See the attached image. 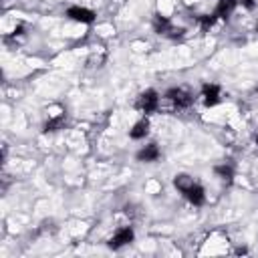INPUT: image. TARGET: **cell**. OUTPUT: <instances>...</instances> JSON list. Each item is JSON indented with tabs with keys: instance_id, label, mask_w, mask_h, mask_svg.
Returning <instances> with one entry per match:
<instances>
[{
	"instance_id": "6da1fadb",
	"label": "cell",
	"mask_w": 258,
	"mask_h": 258,
	"mask_svg": "<svg viewBox=\"0 0 258 258\" xmlns=\"http://www.w3.org/2000/svg\"><path fill=\"white\" fill-rule=\"evenodd\" d=\"M157 107H159V95H157L155 89H145V91L139 93V97L135 99V109H137L139 113L149 115V113L157 111Z\"/></svg>"
},
{
	"instance_id": "7a4b0ae2",
	"label": "cell",
	"mask_w": 258,
	"mask_h": 258,
	"mask_svg": "<svg viewBox=\"0 0 258 258\" xmlns=\"http://www.w3.org/2000/svg\"><path fill=\"white\" fill-rule=\"evenodd\" d=\"M165 99L175 107V109H187L191 103H194V95L183 89V87H173L165 93Z\"/></svg>"
},
{
	"instance_id": "3957f363",
	"label": "cell",
	"mask_w": 258,
	"mask_h": 258,
	"mask_svg": "<svg viewBox=\"0 0 258 258\" xmlns=\"http://www.w3.org/2000/svg\"><path fill=\"white\" fill-rule=\"evenodd\" d=\"M133 238H135L133 228H131V226H123V228H119V230L111 236V240H109V248H111V250H119V248L131 244Z\"/></svg>"
},
{
	"instance_id": "277c9868",
	"label": "cell",
	"mask_w": 258,
	"mask_h": 258,
	"mask_svg": "<svg viewBox=\"0 0 258 258\" xmlns=\"http://www.w3.org/2000/svg\"><path fill=\"white\" fill-rule=\"evenodd\" d=\"M153 30L157 34H165V36H171V38H177L181 34V30H175L171 20L167 16H163V14H155L153 16Z\"/></svg>"
},
{
	"instance_id": "5b68a950",
	"label": "cell",
	"mask_w": 258,
	"mask_h": 258,
	"mask_svg": "<svg viewBox=\"0 0 258 258\" xmlns=\"http://www.w3.org/2000/svg\"><path fill=\"white\" fill-rule=\"evenodd\" d=\"M67 16L71 20H75V22L91 24V22H95V16L97 14L93 10H89V8H85V6H71V8H67Z\"/></svg>"
},
{
	"instance_id": "8992f818",
	"label": "cell",
	"mask_w": 258,
	"mask_h": 258,
	"mask_svg": "<svg viewBox=\"0 0 258 258\" xmlns=\"http://www.w3.org/2000/svg\"><path fill=\"white\" fill-rule=\"evenodd\" d=\"M202 101H204L206 107H216V105L222 101V91H220V87L214 85V83H206V85L202 87Z\"/></svg>"
},
{
	"instance_id": "52a82bcc",
	"label": "cell",
	"mask_w": 258,
	"mask_h": 258,
	"mask_svg": "<svg viewBox=\"0 0 258 258\" xmlns=\"http://www.w3.org/2000/svg\"><path fill=\"white\" fill-rule=\"evenodd\" d=\"M183 198H185L191 206H204V202H206V189L202 187V183L194 181V183L183 191Z\"/></svg>"
},
{
	"instance_id": "ba28073f",
	"label": "cell",
	"mask_w": 258,
	"mask_h": 258,
	"mask_svg": "<svg viewBox=\"0 0 258 258\" xmlns=\"http://www.w3.org/2000/svg\"><path fill=\"white\" fill-rule=\"evenodd\" d=\"M159 155H161V151H159V147H157V143H147V145H143L139 151H137V161H143V163H153V161H157L159 159Z\"/></svg>"
},
{
	"instance_id": "9c48e42d",
	"label": "cell",
	"mask_w": 258,
	"mask_h": 258,
	"mask_svg": "<svg viewBox=\"0 0 258 258\" xmlns=\"http://www.w3.org/2000/svg\"><path fill=\"white\" fill-rule=\"evenodd\" d=\"M236 6H238V0H220L218 6H216V10H214V14L218 18H222V20H228L234 14Z\"/></svg>"
},
{
	"instance_id": "30bf717a",
	"label": "cell",
	"mask_w": 258,
	"mask_h": 258,
	"mask_svg": "<svg viewBox=\"0 0 258 258\" xmlns=\"http://www.w3.org/2000/svg\"><path fill=\"white\" fill-rule=\"evenodd\" d=\"M149 135V121L147 119H139L131 129H129V137L131 139H145Z\"/></svg>"
},
{
	"instance_id": "8fae6325",
	"label": "cell",
	"mask_w": 258,
	"mask_h": 258,
	"mask_svg": "<svg viewBox=\"0 0 258 258\" xmlns=\"http://www.w3.org/2000/svg\"><path fill=\"white\" fill-rule=\"evenodd\" d=\"M64 113H60V115H56V117H48V121L42 125V133H54V131H58V129H62L64 127Z\"/></svg>"
},
{
	"instance_id": "7c38bea8",
	"label": "cell",
	"mask_w": 258,
	"mask_h": 258,
	"mask_svg": "<svg viewBox=\"0 0 258 258\" xmlns=\"http://www.w3.org/2000/svg\"><path fill=\"white\" fill-rule=\"evenodd\" d=\"M214 173H216L222 181H226V183H230V181L234 179V167L228 165V163H224V165H216V167H214Z\"/></svg>"
},
{
	"instance_id": "4fadbf2b",
	"label": "cell",
	"mask_w": 258,
	"mask_h": 258,
	"mask_svg": "<svg viewBox=\"0 0 258 258\" xmlns=\"http://www.w3.org/2000/svg\"><path fill=\"white\" fill-rule=\"evenodd\" d=\"M194 181H196V179H194L191 175H187V173H177V175L173 177V185H175L181 194H183V191H185Z\"/></svg>"
},
{
	"instance_id": "5bb4252c",
	"label": "cell",
	"mask_w": 258,
	"mask_h": 258,
	"mask_svg": "<svg viewBox=\"0 0 258 258\" xmlns=\"http://www.w3.org/2000/svg\"><path fill=\"white\" fill-rule=\"evenodd\" d=\"M216 22H218V16H216V14H204V16L198 18V24H200V28H202L204 32H208L210 28H214Z\"/></svg>"
},
{
	"instance_id": "9a60e30c",
	"label": "cell",
	"mask_w": 258,
	"mask_h": 258,
	"mask_svg": "<svg viewBox=\"0 0 258 258\" xmlns=\"http://www.w3.org/2000/svg\"><path fill=\"white\" fill-rule=\"evenodd\" d=\"M238 4H242V6L248 8V10H252V8L256 6V0H238Z\"/></svg>"
},
{
	"instance_id": "2e32d148",
	"label": "cell",
	"mask_w": 258,
	"mask_h": 258,
	"mask_svg": "<svg viewBox=\"0 0 258 258\" xmlns=\"http://www.w3.org/2000/svg\"><path fill=\"white\" fill-rule=\"evenodd\" d=\"M256 145H258V135H256Z\"/></svg>"
},
{
	"instance_id": "e0dca14e",
	"label": "cell",
	"mask_w": 258,
	"mask_h": 258,
	"mask_svg": "<svg viewBox=\"0 0 258 258\" xmlns=\"http://www.w3.org/2000/svg\"><path fill=\"white\" fill-rule=\"evenodd\" d=\"M256 34H258V26H256Z\"/></svg>"
}]
</instances>
